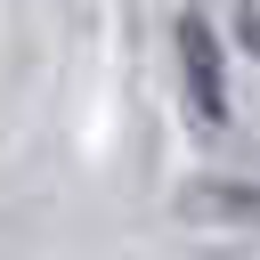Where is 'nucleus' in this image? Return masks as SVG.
<instances>
[{
  "mask_svg": "<svg viewBox=\"0 0 260 260\" xmlns=\"http://www.w3.org/2000/svg\"><path fill=\"white\" fill-rule=\"evenodd\" d=\"M179 73H187L195 122H219V114H228V57H219L211 16H179Z\"/></svg>",
  "mask_w": 260,
  "mask_h": 260,
  "instance_id": "nucleus-1",
  "label": "nucleus"
},
{
  "mask_svg": "<svg viewBox=\"0 0 260 260\" xmlns=\"http://www.w3.org/2000/svg\"><path fill=\"white\" fill-rule=\"evenodd\" d=\"M179 211L187 219H260V179H187Z\"/></svg>",
  "mask_w": 260,
  "mask_h": 260,
  "instance_id": "nucleus-2",
  "label": "nucleus"
}]
</instances>
